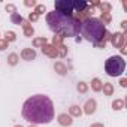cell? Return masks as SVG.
I'll list each match as a JSON object with an SVG mask.
<instances>
[{"instance_id":"obj_5","label":"cell","mask_w":127,"mask_h":127,"mask_svg":"<svg viewBox=\"0 0 127 127\" xmlns=\"http://www.w3.org/2000/svg\"><path fill=\"white\" fill-rule=\"evenodd\" d=\"M55 8V12L58 14H63V15H70L73 11H82L87 8V3L85 2H72V0H58L54 5Z\"/></svg>"},{"instance_id":"obj_2","label":"cell","mask_w":127,"mask_h":127,"mask_svg":"<svg viewBox=\"0 0 127 127\" xmlns=\"http://www.w3.org/2000/svg\"><path fill=\"white\" fill-rule=\"evenodd\" d=\"M46 23L52 32L63 34V36H76L81 30V23L76 18H73L70 15L58 14L55 11L48 14Z\"/></svg>"},{"instance_id":"obj_3","label":"cell","mask_w":127,"mask_h":127,"mask_svg":"<svg viewBox=\"0 0 127 127\" xmlns=\"http://www.w3.org/2000/svg\"><path fill=\"white\" fill-rule=\"evenodd\" d=\"M79 32L82 33V36L88 42L99 43L105 37L106 29H105V24L100 20H97V18H88V20H85L81 24V30Z\"/></svg>"},{"instance_id":"obj_1","label":"cell","mask_w":127,"mask_h":127,"mask_svg":"<svg viewBox=\"0 0 127 127\" xmlns=\"http://www.w3.org/2000/svg\"><path fill=\"white\" fill-rule=\"evenodd\" d=\"M23 117L32 124H48L54 120V105L48 96L36 94L26 100Z\"/></svg>"},{"instance_id":"obj_7","label":"cell","mask_w":127,"mask_h":127,"mask_svg":"<svg viewBox=\"0 0 127 127\" xmlns=\"http://www.w3.org/2000/svg\"><path fill=\"white\" fill-rule=\"evenodd\" d=\"M24 57L26 58H33L34 57V51H26L24 52Z\"/></svg>"},{"instance_id":"obj_4","label":"cell","mask_w":127,"mask_h":127,"mask_svg":"<svg viewBox=\"0 0 127 127\" xmlns=\"http://www.w3.org/2000/svg\"><path fill=\"white\" fill-rule=\"evenodd\" d=\"M126 69V61L121 55H112L105 63V70L109 76H120Z\"/></svg>"},{"instance_id":"obj_6","label":"cell","mask_w":127,"mask_h":127,"mask_svg":"<svg viewBox=\"0 0 127 127\" xmlns=\"http://www.w3.org/2000/svg\"><path fill=\"white\" fill-rule=\"evenodd\" d=\"M60 121H61L63 124H70V123H72V121H70V118H67V120H66V117H64V115H61V117H60Z\"/></svg>"}]
</instances>
